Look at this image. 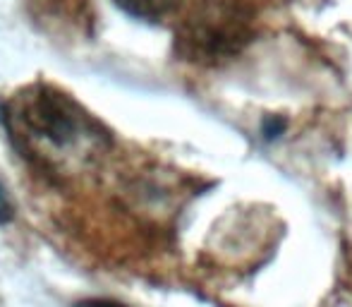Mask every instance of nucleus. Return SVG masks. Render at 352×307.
Masks as SVG:
<instances>
[{"label":"nucleus","instance_id":"obj_6","mask_svg":"<svg viewBox=\"0 0 352 307\" xmlns=\"http://www.w3.org/2000/svg\"><path fill=\"white\" fill-rule=\"evenodd\" d=\"M77 307H125L120 303H111V300H89V303H82Z\"/></svg>","mask_w":352,"mask_h":307},{"label":"nucleus","instance_id":"obj_5","mask_svg":"<svg viewBox=\"0 0 352 307\" xmlns=\"http://www.w3.org/2000/svg\"><path fill=\"white\" fill-rule=\"evenodd\" d=\"M12 219V204H10L8 195L3 192V187H0V224H5V221Z\"/></svg>","mask_w":352,"mask_h":307},{"label":"nucleus","instance_id":"obj_1","mask_svg":"<svg viewBox=\"0 0 352 307\" xmlns=\"http://www.w3.org/2000/svg\"><path fill=\"white\" fill-rule=\"evenodd\" d=\"M254 36V10L242 0H197L175 32V51L195 65H221Z\"/></svg>","mask_w":352,"mask_h":307},{"label":"nucleus","instance_id":"obj_2","mask_svg":"<svg viewBox=\"0 0 352 307\" xmlns=\"http://www.w3.org/2000/svg\"><path fill=\"white\" fill-rule=\"evenodd\" d=\"M14 120L22 127L24 137L51 149H94V145L103 140V132H94V123H89L87 113L77 111V106L63 94L48 89L24 96L14 111Z\"/></svg>","mask_w":352,"mask_h":307},{"label":"nucleus","instance_id":"obj_3","mask_svg":"<svg viewBox=\"0 0 352 307\" xmlns=\"http://www.w3.org/2000/svg\"><path fill=\"white\" fill-rule=\"evenodd\" d=\"M127 14L140 19H161L177 5V0H116Z\"/></svg>","mask_w":352,"mask_h":307},{"label":"nucleus","instance_id":"obj_4","mask_svg":"<svg viewBox=\"0 0 352 307\" xmlns=\"http://www.w3.org/2000/svg\"><path fill=\"white\" fill-rule=\"evenodd\" d=\"M283 130H285V120H280V118H269V120L264 123V137L266 140H276V137H280Z\"/></svg>","mask_w":352,"mask_h":307}]
</instances>
